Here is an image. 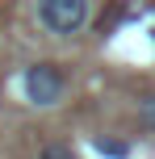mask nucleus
<instances>
[{"instance_id":"obj_1","label":"nucleus","mask_w":155,"mask_h":159,"mask_svg":"<svg viewBox=\"0 0 155 159\" xmlns=\"http://www.w3.org/2000/svg\"><path fill=\"white\" fill-rule=\"evenodd\" d=\"M21 96L34 109H55L67 96V71L59 63H30L21 71Z\"/></svg>"},{"instance_id":"obj_2","label":"nucleus","mask_w":155,"mask_h":159,"mask_svg":"<svg viewBox=\"0 0 155 159\" xmlns=\"http://www.w3.org/2000/svg\"><path fill=\"white\" fill-rule=\"evenodd\" d=\"M92 17V0H38V21L55 38H75Z\"/></svg>"},{"instance_id":"obj_3","label":"nucleus","mask_w":155,"mask_h":159,"mask_svg":"<svg viewBox=\"0 0 155 159\" xmlns=\"http://www.w3.org/2000/svg\"><path fill=\"white\" fill-rule=\"evenodd\" d=\"M97 151L109 155V159H126L130 155V143H122V138H97Z\"/></svg>"},{"instance_id":"obj_4","label":"nucleus","mask_w":155,"mask_h":159,"mask_svg":"<svg viewBox=\"0 0 155 159\" xmlns=\"http://www.w3.org/2000/svg\"><path fill=\"white\" fill-rule=\"evenodd\" d=\"M139 126L143 130H155V96H143V101H139Z\"/></svg>"},{"instance_id":"obj_5","label":"nucleus","mask_w":155,"mask_h":159,"mask_svg":"<svg viewBox=\"0 0 155 159\" xmlns=\"http://www.w3.org/2000/svg\"><path fill=\"white\" fill-rule=\"evenodd\" d=\"M38 159H75V151H71L67 143H46V147L38 151Z\"/></svg>"}]
</instances>
